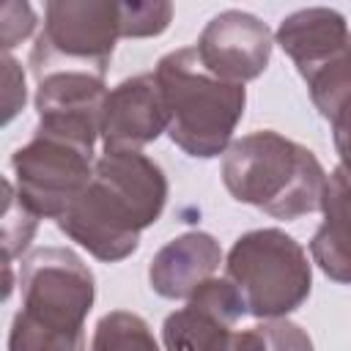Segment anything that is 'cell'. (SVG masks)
I'll return each mask as SVG.
<instances>
[{"label":"cell","instance_id":"6da1fadb","mask_svg":"<svg viewBox=\"0 0 351 351\" xmlns=\"http://www.w3.org/2000/svg\"><path fill=\"white\" fill-rule=\"evenodd\" d=\"M165 203L162 167L140 151H112L96 159L90 184L58 219V228L93 258L115 263L137 250L140 233L162 217Z\"/></svg>","mask_w":351,"mask_h":351},{"label":"cell","instance_id":"7a4b0ae2","mask_svg":"<svg viewBox=\"0 0 351 351\" xmlns=\"http://www.w3.org/2000/svg\"><path fill=\"white\" fill-rule=\"evenodd\" d=\"M19 293L22 307L8 329V351H88L85 318L96 285L77 252L33 250L19 266Z\"/></svg>","mask_w":351,"mask_h":351},{"label":"cell","instance_id":"3957f363","mask_svg":"<svg viewBox=\"0 0 351 351\" xmlns=\"http://www.w3.org/2000/svg\"><path fill=\"white\" fill-rule=\"evenodd\" d=\"M326 173L315 154L280 132L261 129L230 143L222 159L225 189L274 219H299L321 208Z\"/></svg>","mask_w":351,"mask_h":351},{"label":"cell","instance_id":"277c9868","mask_svg":"<svg viewBox=\"0 0 351 351\" xmlns=\"http://www.w3.org/2000/svg\"><path fill=\"white\" fill-rule=\"evenodd\" d=\"M154 77L167 107L170 140L189 156L211 159L225 154L244 115V85L208 71L195 47L167 52Z\"/></svg>","mask_w":351,"mask_h":351},{"label":"cell","instance_id":"5b68a950","mask_svg":"<svg viewBox=\"0 0 351 351\" xmlns=\"http://www.w3.org/2000/svg\"><path fill=\"white\" fill-rule=\"evenodd\" d=\"M225 277L236 285L247 315L255 318H282L293 313L313 288L307 252L293 236L277 228L239 236L228 252Z\"/></svg>","mask_w":351,"mask_h":351},{"label":"cell","instance_id":"8992f818","mask_svg":"<svg viewBox=\"0 0 351 351\" xmlns=\"http://www.w3.org/2000/svg\"><path fill=\"white\" fill-rule=\"evenodd\" d=\"M121 36V3L52 0L44 8V27L30 52L33 74L38 80L69 69L104 77Z\"/></svg>","mask_w":351,"mask_h":351},{"label":"cell","instance_id":"52a82bcc","mask_svg":"<svg viewBox=\"0 0 351 351\" xmlns=\"http://www.w3.org/2000/svg\"><path fill=\"white\" fill-rule=\"evenodd\" d=\"M277 44L296 63L310 99L324 118H332L351 93V30L335 8H302L277 27Z\"/></svg>","mask_w":351,"mask_h":351},{"label":"cell","instance_id":"ba28073f","mask_svg":"<svg viewBox=\"0 0 351 351\" xmlns=\"http://www.w3.org/2000/svg\"><path fill=\"white\" fill-rule=\"evenodd\" d=\"M93 145L36 129L33 140L14 151V189L38 217L60 219L93 178Z\"/></svg>","mask_w":351,"mask_h":351},{"label":"cell","instance_id":"9c48e42d","mask_svg":"<svg viewBox=\"0 0 351 351\" xmlns=\"http://www.w3.org/2000/svg\"><path fill=\"white\" fill-rule=\"evenodd\" d=\"M247 313L236 285L225 277L203 282L189 302L162 324L165 351H230L233 326Z\"/></svg>","mask_w":351,"mask_h":351},{"label":"cell","instance_id":"30bf717a","mask_svg":"<svg viewBox=\"0 0 351 351\" xmlns=\"http://www.w3.org/2000/svg\"><path fill=\"white\" fill-rule=\"evenodd\" d=\"M104 77L90 71H49L38 77L36 112L38 129L93 145L101 134V110L107 99Z\"/></svg>","mask_w":351,"mask_h":351},{"label":"cell","instance_id":"8fae6325","mask_svg":"<svg viewBox=\"0 0 351 351\" xmlns=\"http://www.w3.org/2000/svg\"><path fill=\"white\" fill-rule=\"evenodd\" d=\"M197 58L217 77L244 85L263 74L271 58V30L247 11L217 14L197 38Z\"/></svg>","mask_w":351,"mask_h":351},{"label":"cell","instance_id":"7c38bea8","mask_svg":"<svg viewBox=\"0 0 351 351\" xmlns=\"http://www.w3.org/2000/svg\"><path fill=\"white\" fill-rule=\"evenodd\" d=\"M162 132H167V107L154 71L123 80L107 93L101 110L104 154L140 151Z\"/></svg>","mask_w":351,"mask_h":351},{"label":"cell","instance_id":"4fadbf2b","mask_svg":"<svg viewBox=\"0 0 351 351\" xmlns=\"http://www.w3.org/2000/svg\"><path fill=\"white\" fill-rule=\"evenodd\" d=\"M222 263L219 241L203 230H189L167 241L148 266L151 288L165 299H189L214 277Z\"/></svg>","mask_w":351,"mask_h":351},{"label":"cell","instance_id":"5bb4252c","mask_svg":"<svg viewBox=\"0 0 351 351\" xmlns=\"http://www.w3.org/2000/svg\"><path fill=\"white\" fill-rule=\"evenodd\" d=\"M324 222L313 233L310 255L335 282H351V176L335 167L321 200Z\"/></svg>","mask_w":351,"mask_h":351},{"label":"cell","instance_id":"9a60e30c","mask_svg":"<svg viewBox=\"0 0 351 351\" xmlns=\"http://www.w3.org/2000/svg\"><path fill=\"white\" fill-rule=\"evenodd\" d=\"M90 351H159V343L137 313L112 310L99 318Z\"/></svg>","mask_w":351,"mask_h":351},{"label":"cell","instance_id":"2e32d148","mask_svg":"<svg viewBox=\"0 0 351 351\" xmlns=\"http://www.w3.org/2000/svg\"><path fill=\"white\" fill-rule=\"evenodd\" d=\"M230 351H313V340L299 324L271 318L252 329L236 332Z\"/></svg>","mask_w":351,"mask_h":351},{"label":"cell","instance_id":"e0dca14e","mask_svg":"<svg viewBox=\"0 0 351 351\" xmlns=\"http://www.w3.org/2000/svg\"><path fill=\"white\" fill-rule=\"evenodd\" d=\"M5 189V208H3V261L5 266H11V261L30 244L36 225H38V214H33L16 195L14 184L5 178L3 184Z\"/></svg>","mask_w":351,"mask_h":351},{"label":"cell","instance_id":"ac0fdd59","mask_svg":"<svg viewBox=\"0 0 351 351\" xmlns=\"http://www.w3.org/2000/svg\"><path fill=\"white\" fill-rule=\"evenodd\" d=\"M173 16V5L154 0V3H121V33L129 38L159 36Z\"/></svg>","mask_w":351,"mask_h":351},{"label":"cell","instance_id":"d6986e66","mask_svg":"<svg viewBox=\"0 0 351 351\" xmlns=\"http://www.w3.org/2000/svg\"><path fill=\"white\" fill-rule=\"evenodd\" d=\"M36 27V14L27 3H5L3 5V49L16 47Z\"/></svg>","mask_w":351,"mask_h":351},{"label":"cell","instance_id":"ffe728a7","mask_svg":"<svg viewBox=\"0 0 351 351\" xmlns=\"http://www.w3.org/2000/svg\"><path fill=\"white\" fill-rule=\"evenodd\" d=\"M329 121H332V134H335L340 167L351 176V93L343 99V104L335 110V115Z\"/></svg>","mask_w":351,"mask_h":351},{"label":"cell","instance_id":"44dd1931","mask_svg":"<svg viewBox=\"0 0 351 351\" xmlns=\"http://www.w3.org/2000/svg\"><path fill=\"white\" fill-rule=\"evenodd\" d=\"M3 66H5V123L16 115V110L25 104V77L19 71V63L5 52L3 55Z\"/></svg>","mask_w":351,"mask_h":351}]
</instances>
